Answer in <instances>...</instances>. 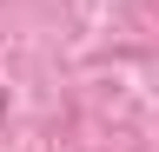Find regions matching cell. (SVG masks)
<instances>
[{"label":"cell","mask_w":159,"mask_h":152,"mask_svg":"<svg viewBox=\"0 0 159 152\" xmlns=\"http://www.w3.org/2000/svg\"><path fill=\"white\" fill-rule=\"evenodd\" d=\"M0 119H7V93H0Z\"/></svg>","instance_id":"cell-1"}]
</instances>
